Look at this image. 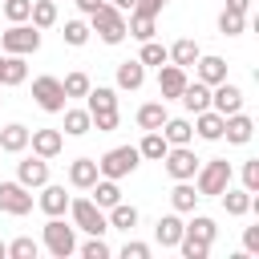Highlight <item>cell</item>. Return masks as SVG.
I'll list each match as a JSON object with an SVG mask.
<instances>
[{
	"instance_id": "1",
	"label": "cell",
	"mask_w": 259,
	"mask_h": 259,
	"mask_svg": "<svg viewBox=\"0 0 259 259\" xmlns=\"http://www.w3.org/2000/svg\"><path fill=\"white\" fill-rule=\"evenodd\" d=\"M89 32H97L105 45H121V40H125V12H117V8L105 0L97 12H89Z\"/></svg>"
},
{
	"instance_id": "2",
	"label": "cell",
	"mask_w": 259,
	"mask_h": 259,
	"mask_svg": "<svg viewBox=\"0 0 259 259\" xmlns=\"http://www.w3.org/2000/svg\"><path fill=\"white\" fill-rule=\"evenodd\" d=\"M227 186H231V162H227V158H210L206 166H198V174H194L198 198H214V194H223Z\"/></svg>"
},
{
	"instance_id": "3",
	"label": "cell",
	"mask_w": 259,
	"mask_h": 259,
	"mask_svg": "<svg viewBox=\"0 0 259 259\" xmlns=\"http://www.w3.org/2000/svg\"><path fill=\"white\" fill-rule=\"evenodd\" d=\"M69 214H73V231H85V235H105L109 231V219L93 198H69Z\"/></svg>"
},
{
	"instance_id": "4",
	"label": "cell",
	"mask_w": 259,
	"mask_h": 259,
	"mask_svg": "<svg viewBox=\"0 0 259 259\" xmlns=\"http://www.w3.org/2000/svg\"><path fill=\"white\" fill-rule=\"evenodd\" d=\"M138 162H142L138 146H117V150H109L105 158H97V174H101V178H125V174L138 170Z\"/></svg>"
},
{
	"instance_id": "5",
	"label": "cell",
	"mask_w": 259,
	"mask_h": 259,
	"mask_svg": "<svg viewBox=\"0 0 259 259\" xmlns=\"http://www.w3.org/2000/svg\"><path fill=\"white\" fill-rule=\"evenodd\" d=\"M0 49H4V53H16V57H28V53H36V49H40V28H36V24L16 20V24L0 36Z\"/></svg>"
},
{
	"instance_id": "6",
	"label": "cell",
	"mask_w": 259,
	"mask_h": 259,
	"mask_svg": "<svg viewBox=\"0 0 259 259\" xmlns=\"http://www.w3.org/2000/svg\"><path fill=\"white\" fill-rule=\"evenodd\" d=\"M45 247L57 259H69L77 251V235H73V227L61 223V214H49V223H45Z\"/></svg>"
},
{
	"instance_id": "7",
	"label": "cell",
	"mask_w": 259,
	"mask_h": 259,
	"mask_svg": "<svg viewBox=\"0 0 259 259\" xmlns=\"http://www.w3.org/2000/svg\"><path fill=\"white\" fill-rule=\"evenodd\" d=\"M162 162H166V174L174 178V182H186V178H194L198 174V154L190 150V146H170L166 154H162Z\"/></svg>"
},
{
	"instance_id": "8",
	"label": "cell",
	"mask_w": 259,
	"mask_h": 259,
	"mask_svg": "<svg viewBox=\"0 0 259 259\" xmlns=\"http://www.w3.org/2000/svg\"><path fill=\"white\" fill-rule=\"evenodd\" d=\"M32 101L45 109V113H61L65 109V89H61V77H36L32 81Z\"/></svg>"
},
{
	"instance_id": "9",
	"label": "cell",
	"mask_w": 259,
	"mask_h": 259,
	"mask_svg": "<svg viewBox=\"0 0 259 259\" xmlns=\"http://www.w3.org/2000/svg\"><path fill=\"white\" fill-rule=\"evenodd\" d=\"M0 210L4 214H28L32 210V194L20 182H0Z\"/></svg>"
},
{
	"instance_id": "10",
	"label": "cell",
	"mask_w": 259,
	"mask_h": 259,
	"mask_svg": "<svg viewBox=\"0 0 259 259\" xmlns=\"http://www.w3.org/2000/svg\"><path fill=\"white\" fill-rule=\"evenodd\" d=\"M210 109H219L223 117H227V113H239V109H243V89L231 85V81L210 85Z\"/></svg>"
},
{
	"instance_id": "11",
	"label": "cell",
	"mask_w": 259,
	"mask_h": 259,
	"mask_svg": "<svg viewBox=\"0 0 259 259\" xmlns=\"http://www.w3.org/2000/svg\"><path fill=\"white\" fill-rule=\"evenodd\" d=\"M223 138L231 142V146H247L251 138H255V121L239 109V113H227L223 117Z\"/></svg>"
},
{
	"instance_id": "12",
	"label": "cell",
	"mask_w": 259,
	"mask_h": 259,
	"mask_svg": "<svg viewBox=\"0 0 259 259\" xmlns=\"http://www.w3.org/2000/svg\"><path fill=\"white\" fill-rule=\"evenodd\" d=\"M182 85H186V69L182 65H158V93H162V101H174L178 93H182Z\"/></svg>"
},
{
	"instance_id": "13",
	"label": "cell",
	"mask_w": 259,
	"mask_h": 259,
	"mask_svg": "<svg viewBox=\"0 0 259 259\" xmlns=\"http://www.w3.org/2000/svg\"><path fill=\"white\" fill-rule=\"evenodd\" d=\"M16 182L20 186H45L49 182V158H40V154H32V158H24L20 166H16Z\"/></svg>"
},
{
	"instance_id": "14",
	"label": "cell",
	"mask_w": 259,
	"mask_h": 259,
	"mask_svg": "<svg viewBox=\"0 0 259 259\" xmlns=\"http://www.w3.org/2000/svg\"><path fill=\"white\" fill-rule=\"evenodd\" d=\"M178 101H182V105H186L190 113H202V109H210V85L194 77V81H186V85H182Z\"/></svg>"
},
{
	"instance_id": "15",
	"label": "cell",
	"mask_w": 259,
	"mask_h": 259,
	"mask_svg": "<svg viewBox=\"0 0 259 259\" xmlns=\"http://www.w3.org/2000/svg\"><path fill=\"white\" fill-rule=\"evenodd\" d=\"M28 146L40 158H57L61 146H65V138H61V130H28Z\"/></svg>"
},
{
	"instance_id": "16",
	"label": "cell",
	"mask_w": 259,
	"mask_h": 259,
	"mask_svg": "<svg viewBox=\"0 0 259 259\" xmlns=\"http://www.w3.org/2000/svg\"><path fill=\"white\" fill-rule=\"evenodd\" d=\"M182 231H186V223L178 219V210H174V214H162V219L154 223V239H158L162 247H178Z\"/></svg>"
},
{
	"instance_id": "17",
	"label": "cell",
	"mask_w": 259,
	"mask_h": 259,
	"mask_svg": "<svg viewBox=\"0 0 259 259\" xmlns=\"http://www.w3.org/2000/svg\"><path fill=\"white\" fill-rule=\"evenodd\" d=\"M194 134H198L202 142H219V138H223V113H219V109L194 113Z\"/></svg>"
},
{
	"instance_id": "18",
	"label": "cell",
	"mask_w": 259,
	"mask_h": 259,
	"mask_svg": "<svg viewBox=\"0 0 259 259\" xmlns=\"http://www.w3.org/2000/svg\"><path fill=\"white\" fill-rule=\"evenodd\" d=\"M158 32V16H150V12H130V20H125V36H138V40H150Z\"/></svg>"
},
{
	"instance_id": "19",
	"label": "cell",
	"mask_w": 259,
	"mask_h": 259,
	"mask_svg": "<svg viewBox=\"0 0 259 259\" xmlns=\"http://www.w3.org/2000/svg\"><path fill=\"white\" fill-rule=\"evenodd\" d=\"M166 57L174 61V65H182V69H190L198 57H202V49H198V40H190V36H182V40H174L170 49H166Z\"/></svg>"
},
{
	"instance_id": "20",
	"label": "cell",
	"mask_w": 259,
	"mask_h": 259,
	"mask_svg": "<svg viewBox=\"0 0 259 259\" xmlns=\"http://www.w3.org/2000/svg\"><path fill=\"white\" fill-rule=\"evenodd\" d=\"M194 73H198V81L219 85V81H227V61L223 57H198L194 61Z\"/></svg>"
},
{
	"instance_id": "21",
	"label": "cell",
	"mask_w": 259,
	"mask_h": 259,
	"mask_svg": "<svg viewBox=\"0 0 259 259\" xmlns=\"http://www.w3.org/2000/svg\"><path fill=\"white\" fill-rule=\"evenodd\" d=\"M24 77H28V65H24V57H16V53H4V65H0V85H24Z\"/></svg>"
},
{
	"instance_id": "22",
	"label": "cell",
	"mask_w": 259,
	"mask_h": 259,
	"mask_svg": "<svg viewBox=\"0 0 259 259\" xmlns=\"http://www.w3.org/2000/svg\"><path fill=\"white\" fill-rule=\"evenodd\" d=\"M142 85H146V65H142V61H121V65H117V89H130V93H134V89H142Z\"/></svg>"
},
{
	"instance_id": "23",
	"label": "cell",
	"mask_w": 259,
	"mask_h": 259,
	"mask_svg": "<svg viewBox=\"0 0 259 259\" xmlns=\"http://www.w3.org/2000/svg\"><path fill=\"white\" fill-rule=\"evenodd\" d=\"M162 138H166L170 146H190L194 125H190L186 117H166V121H162Z\"/></svg>"
},
{
	"instance_id": "24",
	"label": "cell",
	"mask_w": 259,
	"mask_h": 259,
	"mask_svg": "<svg viewBox=\"0 0 259 259\" xmlns=\"http://www.w3.org/2000/svg\"><path fill=\"white\" fill-rule=\"evenodd\" d=\"M69 182H73L77 190H89V186L97 182V162H93V158H77V162H69Z\"/></svg>"
},
{
	"instance_id": "25",
	"label": "cell",
	"mask_w": 259,
	"mask_h": 259,
	"mask_svg": "<svg viewBox=\"0 0 259 259\" xmlns=\"http://www.w3.org/2000/svg\"><path fill=\"white\" fill-rule=\"evenodd\" d=\"M40 210H45V214H65V210H69V194H65V186L45 182V186H40Z\"/></svg>"
},
{
	"instance_id": "26",
	"label": "cell",
	"mask_w": 259,
	"mask_h": 259,
	"mask_svg": "<svg viewBox=\"0 0 259 259\" xmlns=\"http://www.w3.org/2000/svg\"><path fill=\"white\" fill-rule=\"evenodd\" d=\"M0 150H4V154H20V150H28V125H20V121L4 125V130H0Z\"/></svg>"
},
{
	"instance_id": "27",
	"label": "cell",
	"mask_w": 259,
	"mask_h": 259,
	"mask_svg": "<svg viewBox=\"0 0 259 259\" xmlns=\"http://www.w3.org/2000/svg\"><path fill=\"white\" fill-rule=\"evenodd\" d=\"M89 190H93V202H97L101 210H109L113 202H121V190H117V178H101V174H97V182H93Z\"/></svg>"
},
{
	"instance_id": "28",
	"label": "cell",
	"mask_w": 259,
	"mask_h": 259,
	"mask_svg": "<svg viewBox=\"0 0 259 259\" xmlns=\"http://www.w3.org/2000/svg\"><path fill=\"white\" fill-rule=\"evenodd\" d=\"M170 206H174L178 214H190V210L198 206V190L190 186V178H186V182H174V190H170Z\"/></svg>"
},
{
	"instance_id": "29",
	"label": "cell",
	"mask_w": 259,
	"mask_h": 259,
	"mask_svg": "<svg viewBox=\"0 0 259 259\" xmlns=\"http://www.w3.org/2000/svg\"><path fill=\"white\" fill-rule=\"evenodd\" d=\"M170 150V142L162 138V130H146V138L138 142V154L142 158H150V162H162V154Z\"/></svg>"
},
{
	"instance_id": "30",
	"label": "cell",
	"mask_w": 259,
	"mask_h": 259,
	"mask_svg": "<svg viewBox=\"0 0 259 259\" xmlns=\"http://www.w3.org/2000/svg\"><path fill=\"white\" fill-rule=\"evenodd\" d=\"M166 117H170V113H166V101H146V105L138 109V125H142V130H162Z\"/></svg>"
},
{
	"instance_id": "31",
	"label": "cell",
	"mask_w": 259,
	"mask_h": 259,
	"mask_svg": "<svg viewBox=\"0 0 259 259\" xmlns=\"http://www.w3.org/2000/svg\"><path fill=\"white\" fill-rule=\"evenodd\" d=\"M85 97H89V113H105V109H117V93H113L109 85H97V89L89 85V93H85Z\"/></svg>"
},
{
	"instance_id": "32",
	"label": "cell",
	"mask_w": 259,
	"mask_h": 259,
	"mask_svg": "<svg viewBox=\"0 0 259 259\" xmlns=\"http://www.w3.org/2000/svg\"><path fill=\"white\" fill-rule=\"evenodd\" d=\"M61 113H65V134H69V138H81V134L93 130L89 109H61Z\"/></svg>"
},
{
	"instance_id": "33",
	"label": "cell",
	"mask_w": 259,
	"mask_h": 259,
	"mask_svg": "<svg viewBox=\"0 0 259 259\" xmlns=\"http://www.w3.org/2000/svg\"><path fill=\"white\" fill-rule=\"evenodd\" d=\"M109 227H117V231H134V227H138V206H130V202H113V206H109Z\"/></svg>"
},
{
	"instance_id": "34",
	"label": "cell",
	"mask_w": 259,
	"mask_h": 259,
	"mask_svg": "<svg viewBox=\"0 0 259 259\" xmlns=\"http://www.w3.org/2000/svg\"><path fill=\"white\" fill-rule=\"evenodd\" d=\"M194 214V210H190ZM182 235H190V239H202V243H214V235H219V227H214V219H206V214H194L190 223H186V231Z\"/></svg>"
},
{
	"instance_id": "35",
	"label": "cell",
	"mask_w": 259,
	"mask_h": 259,
	"mask_svg": "<svg viewBox=\"0 0 259 259\" xmlns=\"http://www.w3.org/2000/svg\"><path fill=\"white\" fill-rule=\"evenodd\" d=\"M28 20H32L36 28H53V24H57V0H32Z\"/></svg>"
},
{
	"instance_id": "36",
	"label": "cell",
	"mask_w": 259,
	"mask_h": 259,
	"mask_svg": "<svg viewBox=\"0 0 259 259\" xmlns=\"http://www.w3.org/2000/svg\"><path fill=\"white\" fill-rule=\"evenodd\" d=\"M219 198H223V206H227V214H235V219L251 210V190H231V186H227V190H223Z\"/></svg>"
},
{
	"instance_id": "37",
	"label": "cell",
	"mask_w": 259,
	"mask_h": 259,
	"mask_svg": "<svg viewBox=\"0 0 259 259\" xmlns=\"http://www.w3.org/2000/svg\"><path fill=\"white\" fill-rule=\"evenodd\" d=\"M138 61H142V65H166L170 57H166V45H158V40L150 36V40H142V53H138Z\"/></svg>"
},
{
	"instance_id": "38",
	"label": "cell",
	"mask_w": 259,
	"mask_h": 259,
	"mask_svg": "<svg viewBox=\"0 0 259 259\" xmlns=\"http://www.w3.org/2000/svg\"><path fill=\"white\" fill-rule=\"evenodd\" d=\"M8 255H12V259H36V255H40V243L28 239V235H20V239L8 243Z\"/></svg>"
},
{
	"instance_id": "39",
	"label": "cell",
	"mask_w": 259,
	"mask_h": 259,
	"mask_svg": "<svg viewBox=\"0 0 259 259\" xmlns=\"http://www.w3.org/2000/svg\"><path fill=\"white\" fill-rule=\"evenodd\" d=\"M61 36H65V45L81 49V45L89 40V24H85V20H65V32H61Z\"/></svg>"
},
{
	"instance_id": "40",
	"label": "cell",
	"mask_w": 259,
	"mask_h": 259,
	"mask_svg": "<svg viewBox=\"0 0 259 259\" xmlns=\"http://www.w3.org/2000/svg\"><path fill=\"white\" fill-rule=\"evenodd\" d=\"M89 85H93V81H89V77H85L81 69H77V73H69V77L61 81V89H65V97H85V93H89Z\"/></svg>"
},
{
	"instance_id": "41",
	"label": "cell",
	"mask_w": 259,
	"mask_h": 259,
	"mask_svg": "<svg viewBox=\"0 0 259 259\" xmlns=\"http://www.w3.org/2000/svg\"><path fill=\"white\" fill-rule=\"evenodd\" d=\"M243 24H247V20H243V12L223 8V16H219V32H223V36H239V32H243Z\"/></svg>"
},
{
	"instance_id": "42",
	"label": "cell",
	"mask_w": 259,
	"mask_h": 259,
	"mask_svg": "<svg viewBox=\"0 0 259 259\" xmlns=\"http://www.w3.org/2000/svg\"><path fill=\"white\" fill-rule=\"evenodd\" d=\"M178 251H182L186 259H206V255H210V243H202V239H190V235H182V239H178Z\"/></svg>"
},
{
	"instance_id": "43",
	"label": "cell",
	"mask_w": 259,
	"mask_h": 259,
	"mask_svg": "<svg viewBox=\"0 0 259 259\" xmlns=\"http://www.w3.org/2000/svg\"><path fill=\"white\" fill-rule=\"evenodd\" d=\"M89 117H93V130H97V134H113V130H117V121H121V113H117V109H105V113H89Z\"/></svg>"
},
{
	"instance_id": "44",
	"label": "cell",
	"mask_w": 259,
	"mask_h": 259,
	"mask_svg": "<svg viewBox=\"0 0 259 259\" xmlns=\"http://www.w3.org/2000/svg\"><path fill=\"white\" fill-rule=\"evenodd\" d=\"M28 12H32V0H4V16L16 24V20H28Z\"/></svg>"
},
{
	"instance_id": "45",
	"label": "cell",
	"mask_w": 259,
	"mask_h": 259,
	"mask_svg": "<svg viewBox=\"0 0 259 259\" xmlns=\"http://www.w3.org/2000/svg\"><path fill=\"white\" fill-rule=\"evenodd\" d=\"M243 190H259V158H251V162H243Z\"/></svg>"
},
{
	"instance_id": "46",
	"label": "cell",
	"mask_w": 259,
	"mask_h": 259,
	"mask_svg": "<svg viewBox=\"0 0 259 259\" xmlns=\"http://www.w3.org/2000/svg\"><path fill=\"white\" fill-rule=\"evenodd\" d=\"M81 255H85V259H105V255H109V247H105V239H101V235H93V239L81 247Z\"/></svg>"
},
{
	"instance_id": "47",
	"label": "cell",
	"mask_w": 259,
	"mask_h": 259,
	"mask_svg": "<svg viewBox=\"0 0 259 259\" xmlns=\"http://www.w3.org/2000/svg\"><path fill=\"white\" fill-rule=\"evenodd\" d=\"M243 251L247 255H259V227H247L243 231Z\"/></svg>"
},
{
	"instance_id": "48",
	"label": "cell",
	"mask_w": 259,
	"mask_h": 259,
	"mask_svg": "<svg viewBox=\"0 0 259 259\" xmlns=\"http://www.w3.org/2000/svg\"><path fill=\"white\" fill-rule=\"evenodd\" d=\"M121 255H125V259H150V243H125Z\"/></svg>"
},
{
	"instance_id": "49",
	"label": "cell",
	"mask_w": 259,
	"mask_h": 259,
	"mask_svg": "<svg viewBox=\"0 0 259 259\" xmlns=\"http://www.w3.org/2000/svg\"><path fill=\"white\" fill-rule=\"evenodd\" d=\"M166 4H170V0H138L134 8H138V12H150V16H158V12L166 8Z\"/></svg>"
},
{
	"instance_id": "50",
	"label": "cell",
	"mask_w": 259,
	"mask_h": 259,
	"mask_svg": "<svg viewBox=\"0 0 259 259\" xmlns=\"http://www.w3.org/2000/svg\"><path fill=\"white\" fill-rule=\"evenodd\" d=\"M101 4H105V0H77V8H81V12H85V16H89V12H97V8H101Z\"/></svg>"
},
{
	"instance_id": "51",
	"label": "cell",
	"mask_w": 259,
	"mask_h": 259,
	"mask_svg": "<svg viewBox=\"0 0 259 259\" xmlns=\"http://www.w3.org/2000/svg\"><path fill=\"white\" fill-rule=\"evenodd\" d=\"M227 8H231V12H243V16H247V8H251V0H227Z\"/></svg>"
},
{
	"instance_id": "52",
	"label": "cell",
	"mask_w": 259,
	"mask_h": 259,
	"mask_svg": "<svg viewBox=\"0 0 259 259\" xmlns=\"http://www.w3.org/2000/svg\"><path fill=\"white\" fill-rule=\"evenodd\" d=\"M109 4H113L117 12H134V4H138V0H109Z\"/></svg>"
},
{
	"instance_id": "53",
	"label": "cell",
	"mask_w": 259,
	"mask_h": 259,
	"mask_svg": "<svg viewBox=\"0 0 259 259\" xmlns=\"http://www.w3.org/2000/svg\"><path fill=\"white\" fill-rule=\"evenodd\" d=\"M0 259H8V243H0Z\"/></svg>"
},
{
	"instance_id": "54",
	"label": "cell",
	"mask_w": 259,
	"mask_h": 259,
	"mask_svg": "<svg viewBox=\"0 0 259 259\" xmlns=\"http://www.w3.org/2000/svg\"><path fill=\"white\" fill-rule=\"evenodd\" d=\"M0 65H4V53H0Z\"/></svg>"
},
{
	"instance_id": "55",
	"label": "cell",
	"mask_w": 259,
	"mask_h": 259,
	"mask_svg": "<svg viewBox=\"0 0 259 259\" xmlns=\"http://www.w3.org/2000/svg\"><path fill=\"white\" fill-rule=\"evenodd\" d=\"M0 101H4V97H0Z\"/></svg>"
}]
</instances>
